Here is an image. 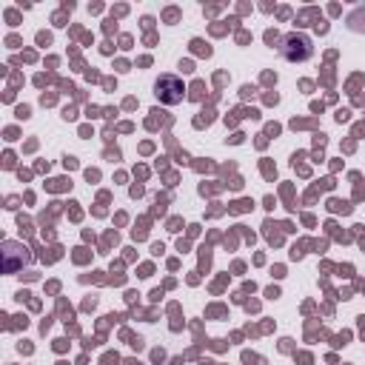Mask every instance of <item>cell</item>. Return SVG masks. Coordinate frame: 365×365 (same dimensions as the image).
Returning <instances> with one entry per match:
<instances>
[{
	"label": "cell",
	"instance_id": "obj_1",
	"mask_svg": "<svg viewBox=\"0 0 365 365\" xmlns=\"http://www.w3.org/2000/svg\"><path fill=\"white\" fill-rule=\"evenodd\" d=\"M314 54V46H311V37L308 34H299V31H291L285 40H282V57L288 63H302Z\"/></svg>",
	"mask_w": 365,
	"mask_h": 365
},
{
	"label": "cell",
	"instance_id": "obj_3",
	"mask_svg": "<svg viewBox=\"0 0 365 365\" xmlns=\"http://www.w3.org/2000/svg\"><path fill=\"white\" fill-rule=\"evenodd\" d=\"M3 257H6V271L11 274V271H17L23 262H29V254H26V248L20 245V242H3Z\"/></svg>",
	"mask_w": 365,
	"mask_h": 365
},
{
	"label": "cell",
	"instance_id": "obj_2",
	"mask_svg": "<svg viewBox=\"0 0 365 365\" xmlns=\"http://www.w3.org/2000/svg\"><path fill=\"white\" fill-rule=\"evenodd\" d=\"M154 94H157L160 103L177 106V103L182 100V94H185V86H182V80H180L177 74H163V77L154 83Z\"/></svg>",
	"mask_w": 365,
	"mask_h": 365
}]
</instances>
